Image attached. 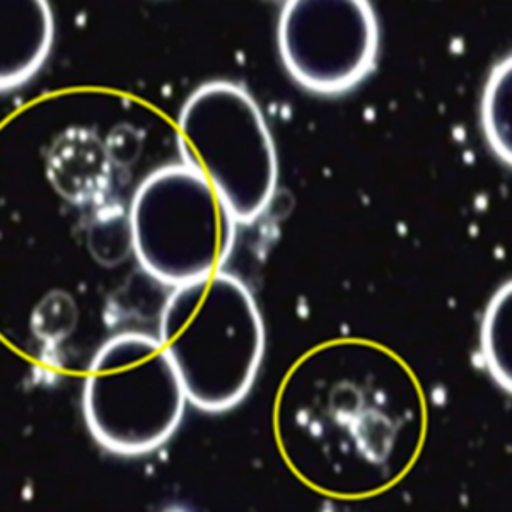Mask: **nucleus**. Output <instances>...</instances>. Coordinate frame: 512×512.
I'll return each instance as SVG.
<instances>
[{
	"mask_svg": "<svg viewBox=\"0 0 512 512\" xmlns=\"http://www.w3.org/2000/svg\"><path fill=\"white\" fill-rule=\"evenodd\" d=\"M178 147L187 168L209 181L236 222L250 224L274 198L279 163L260 106L233 82L204 84L178 118Z\"/></svg>",
	"mask_w": 512,
	"mask_h": 512,
	"instance_id": "7ed1b4c3",
	"label": "nucleus"
},
{
	"mask_svg": "<svg viewBox=\"0 0 512 512\" xmlns=\"http://www.w3.org/2000/svg\"><path fill=\"white\" fill-rule=\"evenodd\" d=\"M482 127L492 151L512 161V60L507 57L490 74L482 98Z\"/></svg>",
	"mask_w": 512,
	"mask_h": 512,
	"instance_id": "1a4fd4ad",
	"label": "nucleus"
},
{
	"mask_svg": "<svg viewBox=\"0 0 512 512\" xmlns=\"http://www.w3.org/2000/svg\"><path fill=\"white\" fill-rule=\"evenodd\" d=\"M280 59L303 88L349 91L373 70L378 18L364 0H291L277 28Z\"/></svg>",
	"mask_w": 512,
	"mask_h": 512,
	"instance_id": "39448f33",
	"label": "nucleus"
},
{
	"mask_svg": "<svg viewBox=\"0 0 512 512\" xmlns=\"http://www.w3.org/2000/svg\"><path fill=\"white\" fill-rule=\"evenodd\" d=\"M2 91L30 81L53 45V14L45 0H0Z\"/></svg>",
	"mask_w": 512,
	"mask_h": 512,
	"instance_id": "423d86ee",
	"label": "nucleus"
},
{
	"mask_svg": "<svg viewBox=\"0 0 512 512\" xmlns=\"http://www.w3.org/2000/svg\"><path fill=\"white\" fill-rule=\"evenodd\" d=\"M47 176L59 195L72 204L98 200L110 181L105 144L88 128H69L53 142L47 156Z\"/></svg>",
	"mask_w": 512,
	"mask_h": 512,
	"instance_id": "0eeeda50",
	"label": "nucleus"
},
{
	"mask_svg": "<svg viewBox=\"0 0 512 512\" xmlns=\"http://www.w3.org/2000/svg\"><path fill=\"white\" fill-rule=\"evenodd\" d=\"M480 347L492 378L512 390V286L507 282L492 297L483 315Z\"/></svg>",
	"mask_w": 512,
	"mask_h": 512,
	"instance_id": "6e6552de",
	"label": "nucleus"
},
{
	"mask_svg": "<svg viewBox=\"0 0 512 512\" xmlns=\"http://www.w3.org/2000/svg\"><path fill=\"white\" fill-rule=\"evenodd\" d=\"M187 391L159 338L120 333L89 364L82 408L89 432L111 453L146 454L180 425Z\"/></svg>",
	"mask_w": 512,
	"mask_h": 512,
	"instance_id": "f03ea898",
	"label": "nucleus"
},
{
	"mask_svg": "<svg viewBox=\"0 0 512 512\" xmlns=\"http://www.w3.org/2000/svg\"><path fill=\"white\" fill-rule=\"evenodd\" d=\"M159 342L188 402L205 412H224L255 383L265 328L248 287L234 275L217 272L169 294L159 318Z\"/></svg>",
	"mask_w": 512,
	"mask_h": 512,
	"instance_id": "f257e3e1",
	"label": "nucleus"
},
{
	"mask_svg": "<svg viewBox=\"0 0 512 512\" xmlns=\"http://www.w3.org/2000/svg\"><path fill=\"white\" fill-rule=\"evenodd\" d=\"M128 229L147 274L178 287L222 272L236 219L209 181L180 164L144 180L130 205Z\"/></svg>",
	"mask_w": 512,
	"mask_h": 512,
	"instance_id": "20e7f679",
	"label": "nucleus"
}]
</instances>
